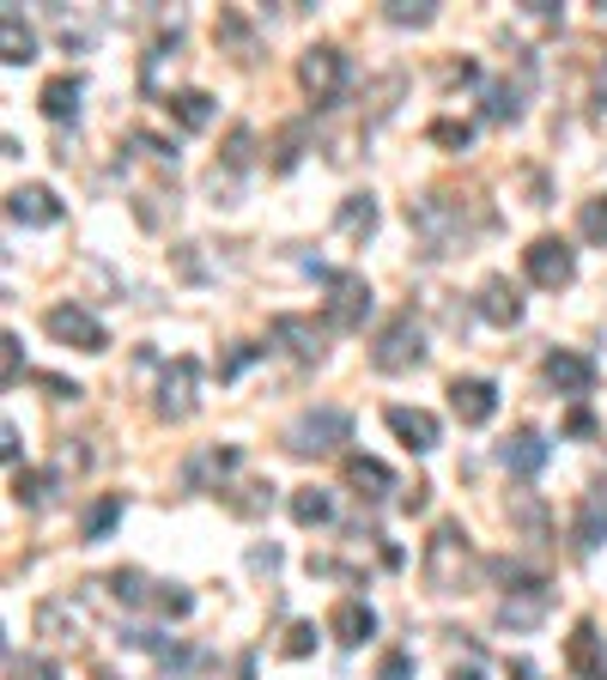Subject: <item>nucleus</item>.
Segmentation results:
<instances>
[{
  "mask_svg": "<svg viewBox=\"0 0 607 680\" xmlns=\"http://www.w3.org/2000/svg\"><path fill=\"white\" fill-rule=\"evenodd\" d=\"M80 626H85V608L73 602V596H49V602L37 608V632H43V638H73Z\"/></svg>",
  "mask_w": 607,
  "mask_h": 680,
  "instance_id": "5701e85b",
  "label": "nucleus"
},
{
  "mask_svg": "<svg viewBox=\"0 0 607 680\" xmlns=\"http://www.w3.org/2000/svg\"><path fill=\"white\" fill-rule=\"evenodd\" d=\"M577 231L589 237V243H607V195H589L577 207Z\"/></svg>",
  "mask_w": 607,
  "mask_h": 680,
  "instance_id": "72a5a7b5",
  "label": "nucleus"
},
{
  "mask_svg": "<svg viewBox=\"0 0 607 680\" xmlns=\"http://www.w3.org/2000/svg\"><path fill=\"white\" fill-rule=\"evenodd\" d=\"M449 407H456L462 426H486V419L499 413V389H492L486 377H456L449 383Z\"/></svg>",
  "mask_w": 607,
  "mask_h": 680,
  "instance_id": "a211bd4d",
  "label": "nucleus"
},
{
  "mask_svg": "<svg viewBox=\"0 0 607 680\" xmlns=\"http://www.w3.org/2000/svg\"><path fill=\"white\" fill-rule=\"evenodd\" d=\"M377 680H413V656L408 650H389L383 662H377Z\"/></svg>",
  "mask_w": 607,
  "mask_h": 680,
  "instance_id": "c03bdc74",
  "label": "nucleus"
},
{
  "mask_svg": "<svg viewBox=\"0 0 607 680\" xmlns=\"http://www.w3.org/2000/svg\"><path fill=\"white\" fill-rule=\"evenodd\" d=\"M298 152H304V128H286V134H279V152H274V170H291V165H298Z\"/></svg>",
  "mask_w": 607,
  "mask_h": 680,
  "instance_id": "37998d69",
  "label": "nucleus"
},
{
  "mask_svg": "<svg viewBox=\"0 0 607 680\" xmlns=\"http://www.w3.org/2000/svg\"><path fill=\"white\" fill-rule=\"evenodd\" d=\"M370 365L377 371H413V365H425V322L413 310H396L383 322V335H377V347H370Z\"/></svg>",
  "mask_w": 607,
  "mask_h": 680,
  "instance_id": "20e7f679",
  "label": "nucleus"
},
{
  "mask_svg": "<svg viewBox=\"0 0 607 680\" xmlns=\"http://www.w3.org/2000/svg\"><path fill=\"white\" fill-rule=\"evenodd\" d=\"M0 353H7V389H13V383L25 377V340L7 335V340H0Z\"/></svg>",
  "mask_w": 607,
  "mask_h": 680,
  "instance_id": "79ce46f5",
  "label": "nucleus"
},
{
  "mask_svg": "<svg viewBox=\"0 0 607 680\" xmlns=\"http://www.w3.org/2000/svg\"><path fill=\"white\" fill-rule=\"evenodd\" d=\"M0 456H7V462H13V468H19V426H13V419L0 426Z\"/></svg>",
  "mask_w": 607,
  "mask_h": 680,
  "instance_id": "09e8293b",
  "label": "nucleus"
},
{
  "mask_svg": "<svg viewBox=\"0 0 607 680\" xmlns=\"http://www.w3.org/2000/svg\"><path fill=\"white\" fill-rule=\"evenodd\" d=\"M98 680H116V675H98Z\"/></svg>",
  "mask_w": 607,
  "mask_h": 680,
  "instance_id": "5fc2aeb1",
  "label": "nucleus"
},
{
  "mask_svg": "<svg viewBox=\"0 0 607 680\" xmlns=\"http://www.w3.org/2000/svg\"><path fill=\"white\" fill-rule=\"evenodd\" d=\"M383 419H389V432H396L401 444L413 450V456H425V450H437V438H444V426H437V413H425V407H408V401L383 407Z\"/></svg>",
  "mask_w": 607,
  "mask_h": 680,
  "instance_id": "f8f14e48",
  "label": "nucleus"
},
{
  "mask_svg": "<svg viewBox=\"0 0 607 680\" xmlns=\"http://www.w3.org/2000/svg\"><path fill=\"white\" fill-rule=\"evenodd\" d=\"M98 589H110V596H116L122 608H140V602H152V596H146V577H140V571H110Z\"/></svg>",
  "mask_w": 607,
  "mask_h": 680,
  "instance_id": "473e14b6",
  "label": "nucleus"
},
{
  "mask_svg": "<svg viewBox=\"0 0 607 680\" xmlns=\"http://www.w3.org/2000/svg\"><path fill=\"white\" fill-rule=\"evenodd\" d=\"M516 680H535V668H528V662H516Z\"/></svg>",
  "mask_w": 607,
  "mask_h": 680,
  "instance_id": "864d4df0",
  "label": "nucleus"
},
{
  "mask_svg": "<svg viewBox=\"0 0 607 680\" xmlns=\"http://www.w3.org/2000/svg\"><path fill=\"white\" fill-rule=\"evenodd\" d=\"M274 340L291 359H304V365H317V359L329 353V347H322V328L304 322V316H274Z\"/></svg>",
  "mask_w": 607,
  "mask_h": 680,
  "instance_id": "aec40b11",
  "label": "nucleus"
},
{
  "mask_svg": "<svg viewBox=\"0 0 607 680\" xmlns=\"http://www.w3.org/2000/svg\"><path fill=\"white\" fill-rule=\"evenodd\" d=\"M353 444V413L341 407H304L286 426V450L291 456H329V450Z\"/></svg>",
  "mask_w": 607,
  "mask_h": 680,
  "instance_id": "f03ea898",
  "label": "nucleus"
},
{
  "mask_svg": "<svg viewBox=\"0 0 607 680\" xmlns=\"http://www.w3.org/2000/svg\"><path fill=\"white\" fill-rule=\"evenodd\" d=\"M511 517H516V523H523V529H528V535H535V541H547V510L535 505V498H528V492H516V498H511Z\"/></svg>",
  "mask_w": 607,
  "mask_h": 680,
  "instance_id": "c9c22d12",
  "label": "nucleus"
},
{
  "mask_svg": "<svg viewBox=\"0 0 607 680\" xmlns=\"http://www.w3.org/2000/svg\"><path fill=\"white\" fill-rule=\"evenodd\" d=\"M80 98H85L80 73H55L49 86L37 92V104H43V116H49V122H73V116H80Z\"/></svg>",
  "mask_w": 607,
  "mask_h": 680,
  "instance_id": "4be33fe9",
  "label": "nucleus"
},
{
  "mask_svg": "<svg viewBox=\"0 0 607 680\" xmlns=\"http://www.w3.org/2000/svg\"><path fill=\"white\" fill-rule=\"evenodd\" d=\"M55 486H61V474H37V468H13V498L25 510H43L55 498Z\"/></svg>",
  "mask_w": 607,
  "mask_h": 680,
  "instance_id": "cd10ccee",
  "label": "nucleus"
},
{
  "mask_svg": "<svg viewBox=\"0 0 607 680\" xmlns=\"http://www.w3.org/2000/svg\"><path fill=\"white\" fill-rule=\"evenodd\" d=\"M346 480H353L365 498H383V492H396V474H389L377 456H346Z\"/></svg>",
  "mask_w": 607,
  "mask_h": 680,
  "instance_id": "a878e982",
  "label": "nucleus"
},
{
  "mask_svg": "<svg viewBox=\"0 0 607 680\" xmlns=\"http://www.w3.org/2000/svg\"><path fill=\"white\" fill-rule=\"evenodd\" d=\"M250 359H262V347H238V353H231V359L219 365V377H238V371L250 365Z\"/></svg>",
  "mask_w": 607,
  "mask_h": 680,
  "instance_id": "de8ad7c7",
  "label": "nucleus"
},
{
  "mask_svg": "<svg viewBox=\"0 0 607 680\" xmlns=\"http://www.w3.org/2000/svg\"><path fill=\"white\" fill-rule=\"evenodd\" d=\"M250 565L255 571H279V547H250Z\"/></svg>",
  "mask_w": 607,
  "mask_h": 680,
  "instance_id": "3c124183",
  "label": "nucleus"
},
{
  "mask_svg": "<svg viewBox=\"0 0 607 680\" xmlns=\"http://www.w3.org/2000/svg\"><path fill=\"white\" fill-rule=\"evenodd\" d=\"M310 274L329 286V328H341V335L365 328V316H370V286H365V274H353V268H322V262H310Z\"/></svg>",
  "mask_w": 607,
  "mask_h": 680,
  "instance_id": "39448f33",
  "label": "nucleus"
},
{
  "mask_svg": "<svg viewBox=\"0 0 607 680\" xmlns=\"http://www.w3.org/2000/svg\"><path fill=\"white\" fill-rule=\"evenodd\" d=\"M116 523H122V492H104L92 510H85V541H104Z\"/></svg>",
  "mask_w": 607,
  "mask_h": 680,
  "instance_id": "2f4dec72",
  "label": "nucleus"
},
{
  "mask_svg": "<svg viewBox=\"0 0 607 680\" xmlns=\"http://www.w3.org/2000/svg\"><path fill=\"white\" fill-rule=\"evenodd\" d=\"M334 225H341L346 237H370L377 231V195H346L341 213H334Z\"/></svg>",
  "mask_w": 607,
  "mask_h": 680,
  "instance_id": "c85d7f7f",
  "label": "nucleus"
},
{
  "mask_svg": "<svg viewBox=\"0 0 607 680\" xmlns=\"http://www.w3.org/2000/svg\"><path fill=\"white\" fill-rule=\"evenodd\" d=\"M425 134H432L437 146H456V152H462V146L474 140V128H468V122H449V116H444V122H432Z\"/></svg>",
  "mask_w": 607,
  "mask_h": 680,
  "instance_id": "ea45409f",
  "label": "nucleus"
},
{
  "mask_svg": "<svg viewBox=\"0 0 607 680\" xmlns=\"http://www.w3.org/2000/svg\"><path fill=\"white\" fill-rule=\"evenodd\" d=\"M43 680H55V675H43Z\"/></svg>",
  "mask_w": 607,
  "mask_h": 680,
  "instance_id": "6e6d98bb",
  "label": "nucleus"
},
{
  "mask_svg": "<svg viewBox=\"0 0 607 680\" xmlns=\"http://www.w3.org/2000/svg\"><path fill=\"white\" fill-rule=\"evenodd\" d=\"M516 116H523V86L492 79L486 86V122H516Z\"/></svg>",
  "mask_w": 607,
  "mask_h": 680,
  "instance_id": "7c9ffc66",
  "label": "nucleus"
},
{
  "mask_svg": "<svg viewBox=\"0 0 607 680\" xmlns=\"http://www.w3.org/2000/svg\"><path fill=\"white\" fill-rule=\"evenodd\" d=\"M523 274L541 292H565L571 280H577V249H571L565 237H535V243L523 249Z\"/></svg>",
  "mask_w": 607,
  "mask_h": 680,
  "instance_id": "423d86ee",
  "label": "nucleus"
},
{
  "mask_svg": "<svg viewBox=\"0 0 607 680\" xmlns=\"http://www.w3.org/2000/svg\"><path fill=\"white\" fill-rule=\"evenodd\" d=\"M317 650V626H310V620H298V626L286 632V656H310Z\"/></svg>",
  "mask_w": 607,
  "mask_h": 680,
  "instance_id": "a18cd8bd",
  "label": "nucleus"
},
{
  "mask_svg": "<svg viewBox=\"0 0 607 680\" xmlns=\"http://www.w3.org/2000/svg\"><path fill=\"white\" fill-rule=\"evenodd\" d=\"M31 383H43V389L55 395V401H80V383H67V377H55V371H31Z\"/></svg>",
  "mask_w": 607,
  "mask_h": 680,
  "instance_id": "a19ab883",
  "label": "nucleus"
},
{
  "mask_svg": "<svg viewBox=\"0 0 607 680\" xmlns=\"http://www.w3.org/2000/svg\"><path fill=\"white\" fill-rule=\"evenodd\" d=\"M195 407H201V365H195V359H171L164 377H159V401H152V413L171 419V426H183Z\"/></svg>",
  "mask_w": 607,
  "mask_h": 680,
  "instance_id": "0eeeda50",
  "label": "nucleus"
},
{
  "mask_svg": "<svg viewBox=\"0 0 607 680\" xmlns=\"http://www.w3.org/2000/svg\"><path fill=\"white\" fill-rule=\"evenodd\" d=\"M164 110H171V116L183 122L188 134L213 128V98H207V92H176V98H164Z\"/></svg>",
  "mask_w": 607,
  "mask_h": 680,
  "instance_id": "c756f323",
  "label": "nucleus"
},
{
  "mask_svg": "<svg viewBox=\"0 0 607 680\" xmlns=\"http://www.w3.org/2000/svg\"><path fill=\"white\" fill-rule=\"evenodd\" d=\"M0 49H7V67L37 61V31L19 19V7H7V13H0Z\"/></svg>",
  "mask_w": 607,
  "mask_h": 680,
  "instance_id": "b1692460",
  "label": "nucleus"
},
{
  "mask_svg": "<svg viewBox=\"0 0 607 680\" xmlns=\"http://www.w3.org/2000/svg\"><path fill=\"white\" fill-rule=\"evenodd\" d=\"M408 219H413V231L425 237V249L432 256H449V249L468 237V219H462V201L456 195H444V189H432L425 201H413L408 207Z\"/></svg>",
  "mask_w": 607,
  "mask_h": 680,
  "instance_id": "7ed1b4c3",
  "label": "nucleus"
},
{
  "mask_svg": "<svg viewBox=\"0 0 607 680\" xmlns=\"http://www.w3.org/2000/svg\"><path fill=\"white\" fill-rule=\"evenodd\" d=\"M43 328H49L61 347H80V353H110V328L98 322L85 304H49V316H43Z\"/></svg>",
  "mask_w": 607,
  "mask_h": 680,
  "instance_id": "6e6552de",
  "label": "nucleus"
},
{
  "mask_svg": "<svg viewBox=\"0 0 607 680\" xmlns=\"http://www.w3.org/2000/svg\"><path fill=\"white\" fill-rule=\"evenodd\" d=\"M7 219L13 225H61V201H55V189H43V183H25V189H13L7 195Z\"/></svg>",
  "mask_w": 607,
  "mask_h": 680,
  "instance_id": "f3484780",
  "label": "nucleus"
},
{
  "mask_svg": "<svg viewBox=\"0 0 607 680\" xmlns=\"http://www.w3.org/2000/svg\"><path fill=\"white\" fill-rule=\"evenodd\" d=\"M595 104L607 110V55H602V67H595Z\"/></svg>",
  "mask_w": 607,
  "mask_h": 680,
  "instance_id": "603ef678",
  "label": "nucleus"
},
{
  "mask_svg": "<svg viewBox=\"0 0 607 680\" xmlns=\"http://www.w3.org/2000/svg\"><path fill=\"white\" fill-rule=\"evenodd\" d=\"M449 680H486V656H480V650H468L462 662L449 668Z\"/></svg>",
  "mask_w": 607,
  "mask_h": 680,
  "instance_id": "49530a36",
  "label": "nucleus"
},
{
  "mask_svg": "<svg viewBox=\"0 0 607 680\" xmlns=\"http://www.w3.org/2000/svg\"><path fill=\"white\" fill-rule=\"evenodd\" d=\"M225 510H231V517H267V510H274V486L267 480L225 486Z\"/></svg>",
  "mask_w": 607,
  "mask_h": 680,
  "instance_id": "bb28decb",
  "label": "nucleus"
},
{
  "mask_svg": "<svg viewBox=\"0 0 607 680\" xmlns=\"http://www.w3.org/2000/svg\"><path fill=\"white\" fill-rule=\"evenodd\" d=\"M541 377L553 383L559 395H571V401L583 407V395L595 389V365L583 353H571V347H559V353H547V365H541Z\"/></svg>",
  "mask_w": 607,
  "mask_h": 680,
  "instance_id": "4468645a",
  "label": "nucleus"
},
{
  "mask_svg": "<svg viewBox=\"0 0 607 680\" xmlns=\"http://www.w3.org/2000/svg\"><path fill=\"white\" fill-rule=\"evenodd\" d=\"M602 541H607V492H583L577 498V517H571V553H577V559H589Z\"/></svg>",
  "mask_w": 607,
  "mask_h": 680,
  "instance_id": "dca6fc26",
  "label": "nucleus"
},
{
  "mask_svg": "<svg viewBox=\"0 0 607 680\" xmlns=\"http://www.w3.org/2000/svg\"><path fill=\"white\" fill-rule=\"evenodd\" d=\"M547 620V583L541 577H528L523 589H511L499 602V626H511V632H535Z\"/></svg>",
  "mask_w": 607,
  "mask_h": 680,
  "instance_id": "2eb2a0df",
  "label": "nucleus"
},
{
  "mask_svg": "<svg viewBox=\"0 0 607 680\" xmlns=\"http://www.w3.org/2000/svg\"><path fill=\"white\" fill-rule=\"evenodd\" d=\"M329 632H334V644H346V650H358V644L377 632V614H370V602H358V596H346V602H334V614H329Z\"/></svg>",
  "mask_w": 607,
  "mask_h": 680,
  "instance_id": "6ab92c4d",
  "label": "nucleus"
},
{
  "mask_svg": "<svg viewBox=\"0 0 607 680\" xmlns=\"http://www.w3.org/2000/svg\"><path fill=\"white\" fill-rule=\"evenodd\" d=\"M565 432H571V438H589V432H595V419H589V407H571V419H565Z\"/></svg>",
  "mask_w": 607,
  "mask_h": 680,
  "instance_id": "8fccbe9b",
  "label": "nucleus"
},
{
  "mask_svg": "<svg viewBox=\"0 0 607 680\" xmlns=\"http://www.w3.org/2000/svg\"><path fill=\"white\" fill-rule=\"evenodd\" d=\"M250 158H255V134L231 128V134H225V170H250Z\"/></svg>",
  "mask_w": 607,
  "mask_h": 680,
  "instance_id": "e433bc0d",
  "label": "nucleus"
},
{
  "mask_svg": "<svg viewBox=\"0 0 607 680\" xmlns=\"http://www.w3.org/2000/svg\"><path fill=\"white\" fill-rule=\"evenodd\" d=\"M298 86L317 98V104H334V98H341V86H346V55L334 49V43L304 49L298 55Z\"/></svg>",
  "mask_w": 607,
  "mask_h": 680,
  "instance_id": "1a4fd4ad",
  "label": "nucleus"
},
{
  "mask_svg": "<svg viewBox=\"0 0 607 680\" xmlns=\"http://www.w3.org/2000/svg\"><path fill=\"white\" fill-rule=\"evenodd\" d=\"M602 632H595V620H577V632H571V644H565V662H571V675H583V680H607L602 675Z\"/></svg>",
  "mask_w": 607,
  "mask_h": 680,
  "instance_id": "412c9836",
  "label": "nucleus"
},
{
  "mask_svg": "<svg viewBox=\"0 0 607 680\" xmlns=\"http://www.w3.org/2000/svg\"><path fill=\"white\" fill-rule=\"evenodd\" d=\"M547 456H553V444H547L535 426H523V432H511L499 444V462H504V474H516V480H535V474L547 468Z\"/></svg>",
  "mask_w": 607,
  "mask_h": 680,
  "instance_id": "9b49d317",
  "label": "nucleus"
},
{
  "mask_svg": "<svg viewBox=\"0 0 607 680\" xmlns=\"http://www.w3.org/2000/svg\"><path fill=\"white\" fill-rule=\"evenodd\" d=\"M128 146H134V152H146L152 165H171V170H176V146H171V140H159V134L134 128V134H128Z\"/></svg>",
  "mask_w": 607,
  "mask_h": 680,
  "instance_id": "4c0bfd02",
  "label": "nucleus"
},
{
  "mask_svg": "<svg viewBox=\"0 0 607 680\" xmlns=\"http://www.w3.org/2000/svg\"><path fill=\"white\" fill-rule=\"evenodd\" d=\"M383 19H389V25H432L437 7H432V0H420V7H413V0H389Z\"/></svg>",
  "mask_w": 607,
  "mask_h": 680,
  "instance_id": "f704fd0d",
  "label": "nucleus"
},
{
  "mask_svg": "<svg viewBox=\"0 0 607 680\" xmlns=\"http://www.w3.org/2000/svg\"><path fill=\"white\" fill-rule=\"evenodd\" d=\"M243 468V450L238 444H207L183 462V486L188 492H225V480Z\"/></svg>",
  "mask_w": 607,
  "mask_h": 680,
  "instance_id": "9d476101",
  "label": "nucleus"
},
{
  "mask_svg": "<svg viewBox=\"0 0 607 680\" xmlns=\"http://www.w3.org/2000/svg\"><path fill=\"white\" fill-rule=\"evenodd\" d=\"M152 602H159V614H171V620H183V614H195V596H188L183 583H164L159 596H152Z\"/></svg>",
  "mask_w": 607,
  "mask_h": 680,
  "instance_id": "58836bf2",
  "label": "nucleus"
},
{
  "mask_svg": "<svg viewBox=\"0 0 607 680\" xmlns=\"http://www.w3.org/2000/svg\"><path fill=\"white\" fill-rule=\"evenodd\" d=\"M468 571H474V547H468V529L456 523V517H444V523L432 529V541H425V559H420V577L432 596H456V589L468 583Z\"/></svg>",
  "mask_w": 607,
  "mask_h": 680,
  "instance_id": "f257e3e1",
  "label": "nucleus"
},
{
  "mask_svg": "<svg viewBox=\"0 0 607 680\" xmlns=\"http://www.w3.org/2000/svg\"><path fill=\"white\" fill-rule=\"evenodd\" d=\"M291 523H298V529L334 523V498L322 492V486H298V492H291Z\"/></svg>",
  "mask_w": 607,
  "mask_h": 680,
  "instance_id": "393cba45",
  "label": "nucleus"
},
{
  "mask_svg": "<svg viewBox=\"0 0 607 680\" xmlns=\"http://www.w3.org/2000/svg\"><path fill=\"white\" fill-rule=\"evenodd\" d=\"M474 310H480V322H492V328H516L523 322V292H516L504 274H486L480 292H474Z\"/></svg>",
  "mask_w": 607,
  "mask_h": 680,
  "instance_id": "ddd939ff",
  "label": "nucleus"
}]
</instances>
